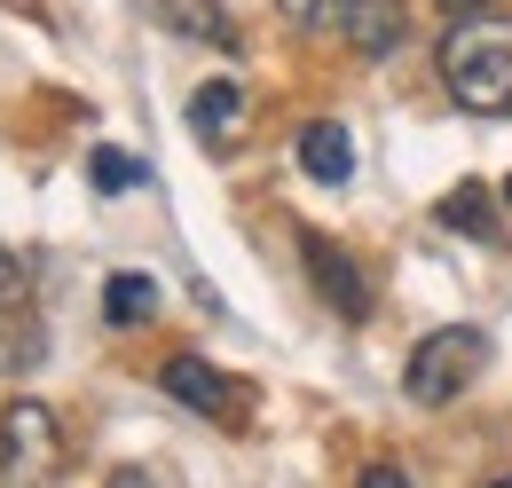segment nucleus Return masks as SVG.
<instances>
[{"instance_id":"obj_2","label":"nucleus","mask_w":512,"mask_h":488,"mask_svg":"<svg viewBox=\"0 0 512 488\" xmlns=\"http://www.w3.org/2000/svg\"><path fill=\"white\" fill-rule=\"evenodd\" d=\"M300 32H331V40H347L355 56H394L402 40H410V8L402 0H276Z\"/></svg>"},{"instance_id":"obj_13","label":"nucleus","mask_w":512,"mask_h":488,"mask_svg":"<svg viewBox=\"0 0 512 488\" xmlns=\"http://www.w3.org/2000/svg\"><path fill=\"white\" fill-rule=\"evenodd\" d=\"M87 174H95V189H103V197H119V189H134V174H142V166H134L127 150H95V158H87Z\"/></svg>"},{"instance_id":"obj_1","label":"nucleus","mask_w":512,"mask_h":488,"mask_svg":"<svg viewBox=\"0 0 512 488\" xmlns=\"http://www.w3.org/2000/svg\"><path fill=\"white\" fill-rule=\"evenodd\" d=\"M442 87L457 111L512 119V16H457L442 40Z\"/></svg>"},{"instance_id":"obj_5","label":"nucleus","mask_w":512,"mask_h":488,"mask_svg":"<svg viewBox=\"0 0 512 488\" xmlns=\"http://www.w3.org/2000/svg\"><path fill=\"white\" fill-rule=\"evenodd\" d=\"M300 260H308V276H316V292H323V307H331V315H347V323H363V315H371L355 260H339V252H331V237L300 229Z\"/></svg>"},{"instance_id":"obj_12","label":"nucleus","mask_w":512,"mask_h":488,"mask_svg":"<svg viewBox=\"0 0 512 488\" xmlns=\"http://www.w3.org/2000/svg\"><path fill=\"white\" fill-rule=\"evenodd\" d=\"M442 221H449V229H497V205H489L481 189H449V197H442Z\"/></svg>"},{"instance_id":"obj_18","label":"nucleus","mask_w":512,"mask_h":488,"mask_svg":"<svg viewBox=\"0 0 512 488\" xmlns=\"http://www.w3.org/2000/svg\"><path fill=\"white\" fill-rule=\"evenodd\" d=\"M505 205H512V182H505Z\"/></svg>"},{"instance_id":"obj_6","label":"nucleus","mask_w":512,"mask_h":488,"mask_svg":"<svg viewBox=\"0 0 512 488\" xmlns=\"http://www.w3.org/2000/svg\"><path fill=\"white\" fill-rule=\"evenodd\" d=\"M190 134L205 150H237V142H245V95H237L229 79H205L190 95Z\"/></svg>"},{"instance_id":"obj_19","label":"nucleus","mask_w":512,"mask_h":488,"mask_svg":"<svg viewBox=\"0 0 512 488\" xmlns=\"http://www.w3.org/2000/svg\"><path fill=\"white\" fill-rule=\"evenodd\" d=\"M497 488H512V481H497Z\"/></svg>"},{"instance_id":"obj_4","label":"nucleus","mask_w":512,"mask_h":488,"mask_svg":"<svg viewBox=\"0 0 512 488\" xmlns=\"http://www.w3.org/2000/svg\"><path fill=\"white\" fill-rule=\"evenodd\" d=\"M64 473V426L48 402H8L0 410V481L8 488H48Z\"/></svg>"},{"instance_id":"obj_10","label":"nucleus","mask_w":512,"mask_h":488,"mask_svg":"<svg viewBox=\"0 0 512 488\" xmlns=\"http://www.w3.org/2000/svg\"><path fill=\"white\" fill-rule=\"evenodd\" d=\"M103 315H111V323H150V315H158V284H150V276H111V284H103Z\"/></svg>"},{"instance_id":"obj_7","label":"nucleus","mask_w":512,"mask_h":488,"mask_svg":"<svg viewBox=\"0 0 512 488\" xmlns=\"http://www.w3.org/2000/svg\"><path fill=\"white\" fill-rule=\"evenodd\" d=\"M166 394L190 402V410H205V418H237V410H245V394L213 363H197V355H174V363H166Z\"/></svg>"},{"instance_id":"obj_8","label":"nucleus","mask_w":512,"mask_h":488,"mask_svg":"<svg viewBox=\"0 0 512 488\" xmlns=\"http://www.w3.org/2000/svg\"><path fill=\"white\" fill-rule=\"evenodd\" d=\"M158 24L197 40V48H237V24H229L221 0H158Z\"/></svg>"},{"instance_id":"obj_14","label":"nucleus","mask_w":512,"mask_h":488,"mask_svg":"<svg viewBox=\"0 0 512 488\" xmlns=\"http://www.w3.org/2000/svg\"><path fill=\"white\" fill-rule=\"evenodd\" d=\"M8 300H24V260L0 252V307H8Z\"/></svg>"},{"instance_id":"obj_11","label":"nucleus","mask_w":512,"mask_h":488,"mask_svg":"<svg viewBox=\"0 0 512 488\" xmlns=\"http://www.w3.org/2000/svg\"><path fill=\"white\" fill-rule=\"evenodd\" d=\"M32 355H40V331H32L16 307H0V378H8V370H24Z\"/></svg>"},{"instance_id":"obj_3","label":"nucleus","mask_w":512,"mask_h":488,"mask_svg":"<svg viewBox=\"0 0 512 488\" xmlns=\"http://www.w3.org/2000/svg\"><path fill=\"white\" fill-rule=\"evenodd\" d=\"M481 363H489V339L481 331H426L418 347H410V363H402V394L418 402V410H449L473 378H481Z\"/></svg>"},{"instance_id":"obj_17","label":"nucleus","mask_w":512,"mask_h":488,"mask_svg":"<svg viewBox=\"0 0 512 488\" xmlns=\"http://www.w3.org/2000/svg\"><path fill=\"white\" fill-rule=\"evenodd\" d=\"M449 16H481V8H489V0H442Z\"/></svg>"},{"instance_id":"obj_15","label":"nucleus","mask_w":512,"mask_h":488,"mask_svg":"<svg viewBox=\"0 0 512 488\" xmlns=\"http://www.w3.org/2000/svg\"><path fill=\"white\" fill-rule=\"evenodd\" d=\"M355 488H410V473H402V465H371Z\"/></svg>"},{"instance_id":"obj_9","label":"nucleus","mask_w":512,"mask_h":488,"mask_svg":"<svg viewBox=\"0 0 512 488\" xmlns=\"http://www.w3.org/2000/svg\"><path fill=\"white\" fill-rule=\"evenodd\" d=\"M300 166H308L323 189H339L347 174H355V142H347V126H331V119L300 126Z\"/></svg>"},{"instance_id":"obj_16","label":"nucleus","mask_w":512,"mask_h":488,"mask_svg":"<svg viewBox=\"0 0 512 488\" xmlns=\"http://www.w3.org/2000/svg\"><path fill=\"white\" fill-rule=\"evenodd\" d=\"M103 488H158V481H150L142 465H119V473H111V481H103Z\"/></svg>"}]
</instances>
